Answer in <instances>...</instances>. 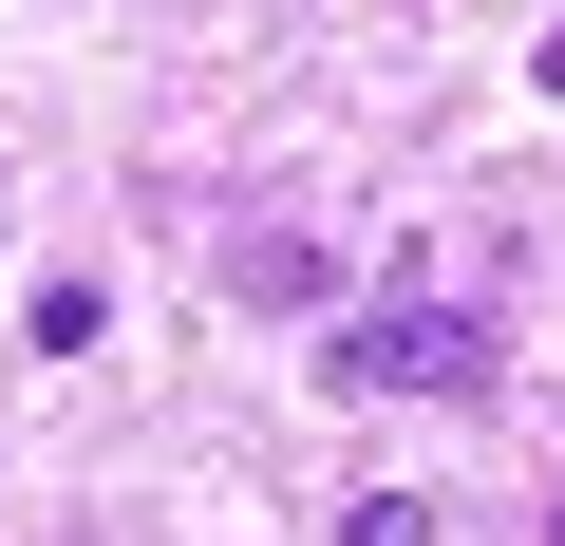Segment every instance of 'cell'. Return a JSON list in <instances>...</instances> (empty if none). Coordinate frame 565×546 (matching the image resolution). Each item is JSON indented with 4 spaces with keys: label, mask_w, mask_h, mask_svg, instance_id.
<instances>
[{
    "label": "cell",
    "mask_w": 565,
    "mask_h": 546,
    "mask_svg": "<svg viewBox=\"0 0 565 546\" xmlns=\"http://www.w3.org/2000/svg\"><path fill=\"white\" fill-rule=\"evenodd\" d=\"M321 377L340 396H490L509 321L490 302H359V321H321Z\"/></svg>",
    "instance_id": "obj_1"
},
{
    "label": "cell",
    "mask_w": 565,
    "mask_h": 546,
    "mask_svg": "<svg viewBox=\"0 0 565 546\" xmlns=\"http://www.w3.org/2000/svg\"><path fill=\"white\" fill-rule=\"evenodd\" d=\"M226 302H245V321H321V302H340V264H321L302 226H264V245L226 264Z\"/></svg>",
    "instance_id": "obj_2"
},
{
    "label": "cell",
    "mask_w": 565,
    "mask_h": 546,
    "mask_svg": "<svg viewBox=\"0 0 565 546\" xmlns=\"http://www.w3.org/2000/svg\"><path fill=\"white\" fill-rule=\"evenodd\" d=\"M340 546H434V508H415V490H359V527H340Z\"/></svg>",
    "instance_id": "obj_3"
},
{
    "label": "cell",
    "mask_w": 565,
    "mask_h": 546,
    "mask_svg": "<svg viewBox=\"0 0 565 546\" xmlns=\"http://www.w3.org/2000/svg\"><path fill=\"white\" fill-rule=\"evenodd\" d=\"M527 76H546V95H565V39H546V57H527Z\"/></svg>",
    "instance_id": "obj_4"
}]
</instances>
